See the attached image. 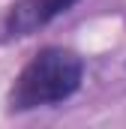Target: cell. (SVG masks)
<instances>
[{"instance_id": "6da1fadb", "label": "cell", "mask_w": 126, "mask_h": 129, "mask_svg": "<svg viewBox=\"0 0 126 129\" xmlns=\"http://www.w3.org/2000/svg\"><path fill=\"white\" fill-rule=\"evenodd\" d=\"M84 81V60L72 48L45 45L24 63L18 78L9 87L6 111L21 114L33 108H51L78 93Z\"/></svg>"}, {"instance_id": "7a4b0ae2", "label": "cell", "mask_w": 126, "mask_h": 129, "mask_svg": "<svg viewBox=\"0 0 126 129\" xmlns=\"http://www.w3.org/2000/svg\"><path fill=\"white\" fill-rule=\"evenodd\" d=\"M78 0H18L9 6L3 18L6 36H30V33L48 27L54 18L66 15Z\"/></svg>"}]
</instances>
